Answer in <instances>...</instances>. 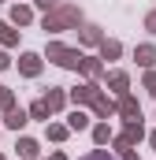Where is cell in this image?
Masks as SVG:
<instances>
[{
    "label": "cell",
    "mask_w": 156,
    "mask_h": 160,
    "mask_svg": "<svg viewBox=\"0 0 156 160\" xmlns=\"http://www.w3.org/2000/svg\"><path fill=\"white\" fill-rule=\"evenodd\" d=\"M82 160H112L108 153H89V157H82Z\"/></svg>",
    "instance_id": "cell-6"
},
{
    "label": "cell",
    "mask_w": 156,
    "mask_h": 160,
    "mask_svg": "<svg viewBox=\"0 0 156 160\" xmlns=\"http://www.w3.org/2000/svg\"><path fill=\"white\" fill-rule=\"evenodd\" d=\"M153 145H156V134H153Z\"/></svg>",
    "instance_id": "cell-10"
},
{
    "label": "cell",
    "mask_w": 156,
    "mask_h": 160,
    "mask_svg": "<svg viewBox=\"0 0 156 160\" xmlns=\"http://www.w3.org/2000/svg\"><path fill=\"white\" fill-rule=\"evenodd\" d=\"M149 30H156V15H149Z\"/></svg>",
    "instance_id": "cell-7"
},
{
    "label": "cell",
    "mask_w": 156,
    "mask_h": 160,
    "mask_svg": "<svg viewBox=\"0 0 156 160\" xmlns=\"http://www.w3.org/2000/svg\"><path fill=\"white\" fill-rule=\"evenodd\" d=\"M0 41H15V34H11V30H7L4 22H0Z\"/></svg>",
    "instance_id": "cell-5"
},
{
    "label": "cell",
    "mask_w": 156,
    "mask_h": 160,
    "mask_svg": "<svg viewBox=\"0 0 156 160\" xmlns=\"http://www.w3.org/2000/svg\"><path fill=\"white\" fill-rule=\"evenodd\" d=\"M37 4H45V8H52V4H56V0H37Z\"/></svg>",
    "instance_id": "cell-9"
},
{
    "label": "cell",
    "mask_w": 156,
    "mask_h": 160,
    "mask_svg": "<svg viewBox=\"0 0 156 160\" xmlns=\"http://www.w3.org/2000/svg\"><path fill=\"white\" fill-rule=\"evenodd\" d=\"M52 56H56L63 67H78V56H75V52H67V48H52Z\"/></svg>",
    "instance_id": "cell-1"
},
{
    "label": "cell",
    "mask_w": 156,
    "mask_h": 160,
    "mask_svg": "<svg viewBox=\"0 0 156 160\" xmlns=\"http://www.w3.org/2000/svg\"><path fill=\"white\" fill-rule=\"evenodd\" d=\"M0 67H7V56H4V52H0Z\"/></svg>",
    "instance_id": "cell-8"
},
{
    "label": "cell",
    "mask_w": 156,
    "mask_h": 160,
    "mask_svg": "<svg viewBox=\"0 0 156 160\" xmlns=\"http://www.w3.org/2000/svg\"><path fill=\"white\" fill-rule=\"evenodd\" d=\"M138 60L141 63H153V48H138Z\"/></svg>",
    "instance_id": "cell-4"
},
{
    "label": "cell",
    "mask_w": 156,
    "mask_h": 160,
    "mask_svg": "<svg viewBox=\"0 0 156 160\" xmlns=\"http://www.w3.org/2000/svg\"><path fill=\"white\" fill-rule=\"evenodd\" d=\"M22 71L26 75H37V56H22Z\"/></svg>",
    "instance_id": "cell-2"
},
{
    "label": "cell",
    "mask_w": 156,
    "mask_h": 160,
    "mask_svg": "<svg viewBox=\"0 0 156 160\" xmlns=\"http://www.w3.org/2000/svg\"><path fill=\"white\" fill-rule=\"evenodd\" d=\"M22 123H26L22 112H11V116H7V127H22Z\"/></svg>",
    "instance_id": "cell-3"
}]
</instances>
